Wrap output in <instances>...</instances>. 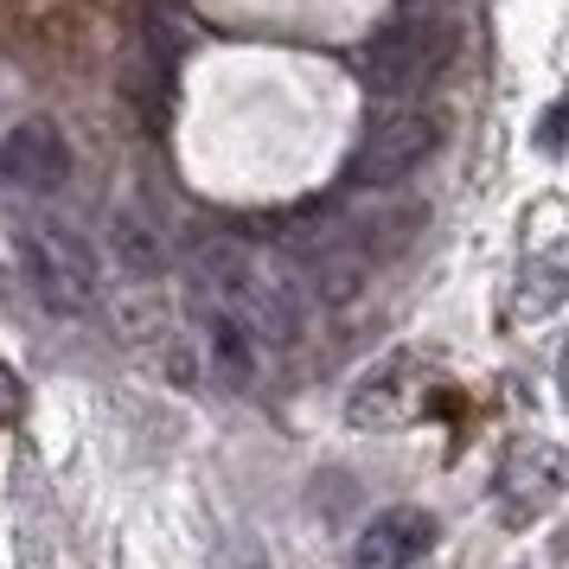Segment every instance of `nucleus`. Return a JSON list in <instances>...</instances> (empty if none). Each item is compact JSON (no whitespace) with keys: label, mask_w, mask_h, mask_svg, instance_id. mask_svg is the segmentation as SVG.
I'll list each match as a JSON object with an SVG mask.
<instances>
[{"label":"nucleus","mask_w":569,"mask_h":569,"mask_svg":"<svg viewBox=\"0 0 569 569\" xmlns=\"http://www.w3.org/2000/svg\"><path fill=\"white\" fill-rule=\"evenodd\" d=\"M13 257H20V276H27L32 301L58 320H78V313L97 308V288H103V269H97V250L83 243L64 218H46L32 211L13 231Z\"/></svg>","instance_id":"f03ea898"},{"label":"nucleus","mask_w":569,"mask_h":569,"mask_svg":"<svg viewBox=\"0 0 569 569\" xmlns=\"http://www.w3.org/2000/svg\"><path fill=\"white\" fill-rule=\"evenodd\" d=\"M64 180H71V148H64L58 122L27 116V122H13V129L0 134V186H13L27 199H46Z\"/></svg>","instance_id":"423d86ee"},{"label":"nucleus","mask_w":569,"mask_h":569,"mask_svg":"<svg viewBox=\"0 0 569 569\" xmlns=\"http://www.w3.org/2000/svg\"><path fill=\"white\" fill-rule=\"evenodd\" d=\"M563 487V455L557 448H518L512 461H506V492H525V506H543L550 492Z\"/></svg>","instance_id":"9b49d317"},{"label":"nucleus","mask_w":569,"mask_h":569,"mask_svg":"<svg viewBox=\"0 0 569 569\" xmlns=\"http://www.w3.org/2000/svg\"><path fill=\"white\" fill-rule=\"evenodd\" d=\"M282 257H288V288L295 295H308L320 308H346L352 295L365 288V243L346 224L333 218H301V224H288L282 237Z\"/></svg>","instance_id":"20e7f679"},{"label":"nucleus","mask_w":569,"mask_h":569,"mask_svg":"<svg viewBox=\"0 0 569 569\" xmlns=\"http://www.w3.org/2000/svg\"><path fill=\"white\" fill-rule=\"evenodd\" d=\"M13 416H20V378L0 371V422H13Z\"/></svg>","instance_id":"f8f14e48"},{"label":"nucleus","mask_w":569,"mask_h":569,"mask_svg":"<svg viewBox=\"0 0 569 569\" xmlns=\"http://www.w3.org/2000/svg\"><path fill=\"white\" fill-rule=\"evenodd\" d=\"M199 333H206V359H211V371H218V385H231V390L257 385L262 359H269L257 339L237 333V327H224V320H199Z\"/></svg>","instance_id":"9d476101"},{"label":"nucleus","mask_w":569,"mask_h":569,"mask_svg":"<svg viewBox=\"0 0 569 569\" xmlns=\"http://www.w3.org/2000/svg\"><path fill=\"white\" fill-rule=\"evenodd\" d=\"M410 416H416L410 359H385L359 390H352V422H359V429H403Z\"/></svg>","instance_id":"1a4fd4ad"},{"label":"nucleus","mask_w":569,"mask_h":569,"mask_svg":"<svg viewBox=\"0 0 569 569\" xmlns=\"http://www.w3.org/2000/svg\"><path fill=\"white\" fill-rule=\"evenodd\" d=\"M429 543H436V518L416 512V506H390V512H378L359 531L352 563H359V569H410Z\"/></svg>","instance_id":"0eeeda50"},{"label":"nucleus","mask_w":569,"mask_h":569,"mask_svg":"<svg viewBox=\"0 0 569 569\" xmlns=\"http://www.w3.org/2000/svg\"><path fill=\"white\" fill-rule=\"evenodd\" d=\"M103 250L116 262V276H129V282H154L160 269H167V237L148 211H109V231H103Z\"/></svg>","instance_id":"6e6552de"},{"label":"nucleus","mask_w":569,"mask_h":569,"mask_svg":"<svg viewBox=\"0 0 569 569\" xmlns=\"http://www.w3.org/2000/svg\"><path fill=\"white\" fill-rule=\"evenodd\" d=\"M436 141H441V122L429 109H390V116H378V122L365 129L359 154H352V180L359 186L410 180L416 167L436 154Z\"/></svg>","instance_id":"39448f33"},{"label":"nucleus","mask_w":569,"mask_h":569,"mask_svg":"<svg viewBox=\"0 0 569 569\" xmlns=\"http://www.w3.org/2000/svg\"><path fill=\"white\" fill-rule=\"evenodd\" d=\"M455 52V13L448 7H410L385 39H371L365 52V90L378 103H410L441 78V64Z\"/></svg>","instance_id":"7ed1b4c3"},{"label":"nucleus","mask_w":569,"mask_h":569,"mask_svg":"<svg viewBox=\"0 0 569 569\" xmlns=\"http://www.w3.org/2000/svg\"><path fill=\"white\" fill-rule=\"evenodd\" d=\"M186 301L199 320H224L237 333H250L262 352H276L301 327V295L288 288L282 269H269L257 250H243L231 237L199 243L186 257Z\"/></svg>","instance_id":"f257e3e1"}]
</instances>
